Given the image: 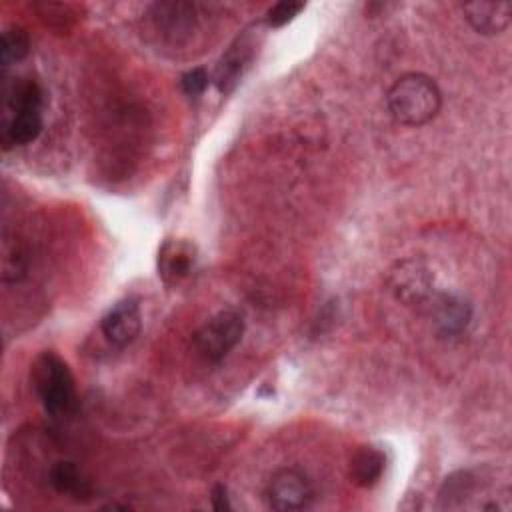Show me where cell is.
I'll return each mask as SVG.
<instances>
[{
    "label": "cell",
    "mask_w": 512,
    "mask_h": 512,
    "mask_svg": "<svg viewBox=\"0 0 512 512\" xmlns=\"http://www.w3.org/2000/svg\"><path fill=\"white\" fill-rule=\"evenodd\" d=\"M26 254L22 248H18L14 244V248H10L8 244L4 246V256H2V276L4 282H18L20 278H24L26 274Z\"/></svg>",
    "instance_id": "9a60e30c"
},
{
    "label": "cell",
    "mask_w": 512,
    "mask_h": 512,
    "mask_svg": "<svg viewBox=\"0 0 512 512\" xmlns=\"http://www.w3.org/2000/svg\"><path fill=\"white\" fill-rule=\"evenodd\" d=\"M208 82H210V78H208V72L204 68H192V70L184 72L182 78H180L182 90L188 96H200L206 90Z\"/></svg>",
    "instance_id": "e0dca14e"
},
{
    "label": "cell",
    "mask_w": 512,
    "mask_h": 512,
    "mask_svg": "<svg viewBox=\"0 0 512 512\" xmlns=\"http://www.w3.org/2000/svg\"><path fill=\"white\" fill-rule=\"evenodd\" d=\"M210 502H212V508L218 510V512H224V510H230L232 504H230V496H228V488L224 484H216L210 492Z\"/></svg>",
    "instance_id": "ac0fdd59"
},
{
    "label": "cell",
    "mask_w": 512,
    "mask_h": 512,
    "mask_svg": "<svg viewBox=\"0 0 512 512\" xmlns=\"http://www.w3.org/2000/svg\"><path fill=\"white\" fill-rule=\"evenodd\" d=\"M430 300L432 324L442 338H454L466 332L472 320V308L466 298L454 292H442L434 294Z\"/></svg>",
    "instance_id": "52a82bcc"
},
{
    "label": "cell",
    "mask_w": 512,
    "mask_h": 512,
    "mask_svg": "<svg viewBox=\"0 0 512 512\" xmlns=\"http://www.w3.org/2000/svg\"><path fill=\"white\" fill-rule=\"evenodd\" d=\"M464 18L468 24L484 36H494L504 32L512 20V2H466L462 4Z\"/></svg>",
    "instance_id": "9c48e42d"
},
{
    "label": "cell",
    "mask_w": 512,
    "mask_h": 512,
    "mask_svg": "<svg viewBox=\"0 0 512 512\" xmlns=\"http://www.w3.org/2000/svg\"><path fill=\"white\" fill-rule=\"evenodd\" d=\"M250 62V46H246L242 40L232 46L228 50V54L220 60L218 68H216V74H214V84L216 88L222 92V94H228L236 84L238 80L242 78L244 74V68L248 66Z\"/></svg>",
    "instance_id": "4fadbf2b"
},
{
    "label": "cell",
    "mask_w": 512,
    "mask_h": 512,
    "mask_svg": "<svg viewBox=\"0 0 512 512\" xmlns=\"http://www.w3.org/2000/svg\"><path fill=\"white\" fill-rule=\"evenodd\" d=\"M386 104L396 122L404 126H424L440 112L442 94L430 76L408 72L394 80L386 94Z\"/></svg>",
    "instance_id": "6da1fadb"
},
{
    "label": "cell",
    "mask_w": 512,
    "mask_h": 512,
    "mask_svg": "<svg viewBox=\"0 0 512 512\" xmlns=\"http://www.w3.org/2000/svg\"><path fill=\"white\" fill-rule=\"evenodd\" d=\"M32 386L44 410L62 416L76 406V386L68 364L52 350H44L32 364Z\"/></svg>",
    "instance_id": "7a4b0ae2"
},
{
    "label": "cell",
    "mask_w": 512,
    "mask_h": 512,
    "mask_svg": "<svg viewBox=\"0 0 512 512\" xmlns=\"http://www.w3.org/2000/svg\"><path fill=\"white\" fill-rule=\"evenodd\" d=\"M142 328L140 304L134 298H124L116 302L100 320V330L104 338L116 346L124 348L136 340Z\"/></svg>",
    "instance_id": "8992f818"
},
{
    "label": "cell",
    "mask_w": 512,
    "mask_h": 512,
    "mask_svg": "<svg viewBox=\"0 0 512 512\" xmlns=\"http://www.w3.org/2000/svg\"><path fill=\"white\" fill-rule=\"evenodd\" d=\"M388 288L402 304H424L434 296V274L424 260L406 258L390 268Z\"/></svg>",
    "instance_id": "5b68a950"
},
{
    "label": "cell",
    "mask_w": 512,
    "mask_h": 512,
    "mask_svg": "<svg viewBox=\"0 0 512 512\" xmlns=\"http://www.w3.org/2000/svg\"><path fill=\"white\" fill-rule=\"evenodd\" d=\"M386 454L372 444L358 446L348 464L350 482L360 488H372L384 474Z\"/></svg>",
    "instance_id": "30bf717a"
},
{
    "label": "cell",
    "mask_w": 512,
    "mask_h": 512,
    "mask_svg": "<svg viewBox=\"0 0 512 512\" xmlns=\"http://www.w3.org/2000/svg\"><path fill=\"white\" fill-rule=\"evenodd\" d=\"M304 10L302 2H292V0H284L278 2L274 6L268 8L266 12V24L272 28H280L284 24H288L290 20H294V16H298V12Z\"/></svg>",
    "instance_id": "2e32d148"
},
{
    "label": "cell",
    "mask_w": 512,
    "mask_h": 512,
    "mask_svg": "<svg viewBox=\"0 0 512 512\" xmlns=\"http://www.w3.org/2000/svg\"><path fill=\"white\" fill-rule=\"evenodd\" d=\"M42 132V112H14L4 114L2 122V146H24L34 142Z\"/></svg>",
    "instance_id": "8fae6325"
},
{
    "label": "cell",
    "mask_w": 512,
    "mask_h": 512,
    "mask_svg": "<svg viewBox=\"0 0 512 512\" xmlns=\"http://www.w3.org/2000/svg\"><path fill=\"white\" fill-rule=\"evenodd\" d=\"M48 480L58 494L78 498V500L90 494V484L86 476L82 474L78 464L72 460H58L56 464H52Z\"/></svg>",
    "instance_id": "7c38bea8"
},
{
    "label": "cell",
    "mask_w": 512,
    "mask_h": 512,
    "mask_svg": "<svg viewBox=\"0 0 512 512\" xmlns=\"http://www.w3.org/2000/svg\"><path fill=\"white\" fill-rule=\"evenodd\" d=\"M196 260L198 252L192 242L182 238H170L158 250V276L168 286L180 284L192 274V270L196 268Z\"/></svg>",
    "instance_id": "ba28073f"
},
{
    "label": "cell",
    "mask_w": 512,
    "mask_h": 512,
    "mask_svg": "<svg viewBox=\"0 0 512 512\" xmlns=\"http://www.w3.org/2000/svg\"><path fill=\"white\" fill-rule=\"evenodd\" d=\"M268 508L278 512H294L310 506L314 498V488L310 478L298 468L276 470L264 490Z\"/></svg>",
    "instance_id": "277c9868"
},
{
    "label": "cell",
    "mask_w": 512,
    "mask_h": 512,
    "mask_svg": "<svg viewBox=\"0 0 512 512\" xmlns=\"http://www.w3.org/2000/svg\"><path fill=\"white\" fill-rule=\"evenodd\" d=\"M244 320L234 310H222L194 332V348L206 362H220L242 338Z\"/></svg>",
    "instance_id": "3957f363"
},
{
    "label": "cell",
    "mask_w": 512,
    "mask_h": 512,
    "mask_svg": "<svg viewBox=\"0 0 512 512\" xmlns=\"http://www.w3.org/2000/svg\"><path fill=\"white\" fill-rule=\"evenodd\" d=\"M30 52V36L22 26H10L0 38V62L4 68L20 62Z\"/></svg>",
    "instance_id": "5bb4252c"
}]
</instances>
